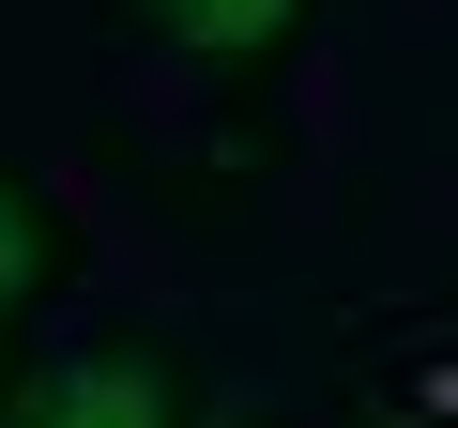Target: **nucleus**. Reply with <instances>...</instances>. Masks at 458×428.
I'll list each match as a JSON object with an SVG mask.
<instances>
[{
  "label": "nucleus",
  "instance_id": "f03ea898",
  "mask_svg": "<svg viewBox=\"0 0 458 428\" xmlns=\"http://www.w3.org/2000/svg\"><path fill=\"white\" fill-rule=\"evenodd\" d=\"M107 31H153L168 62H199V77H229V92H260V77L306 62L321 0H107Z\"/></svg>",
  "mask_w": 458,
  "mask_h": 428
},
{
  "label": "nucleus",
  "instance_id": "20e7f679",
  "mask_svg": "<svg viewBox=\"0 0 458 428\" xmlns=\"http://www.w3.org/2000/svg\"><path fill=\"white\" fill-rule=\"evenodd\" d=\"M16 382H31V352H16V306H0V413H16Z\"/></svg>",
  "mask_w": 458,
  "mask_h": 428
},
{
  "label": "nucleus",
  "instance_id": "7ed1b4c3",
  "mask_svg": "<svg viewBox=\"0 0 458 428\" xmlns=\"http://www.w3.org/2000/svg\"><path fill=\"white\" fill-rule=\"evenodd\" d=\"M77 261H92V245H77V214H62L31 168H0V306H16V321H31V306H62V291H77Z\"/></svg>",
  "mask_w": 458,
  "mask_h": 428
},
{
  "label": "nucleus",
  "instance_id": "f257e3e1",
  "mask_svg": "<svg viewBox=\"0 0 458 428\" xmlns=\"http://www.w3.org/2000/svg\"><path fill=\"white\" fill-rule=\"evenodd\" d=\"M214 382H199V352L183 337H153V321H107V337H77L62 367H31L16 382V428H183Z\"/></svg>",
  "mask_w": 458,
  "mask_h": 428
}]
</instances>
